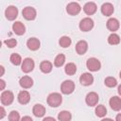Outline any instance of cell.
<instances>
[{"label":"cell","mask_w":121,"mask_h":121,"mask_svg":"<svg viewBox=\"0 0 121 121\" xmlns=\"http://www.w3.org/2000/svg\"><path fill=\"white\" fill-rule=\"evenodd\" d=\"M80 10H81V7L78 2H70L66 6V11L70 15H73V16L77 15L80 12Z\"/></svg>","instance_id":"cell-7"},{"label":"cell","mask_w":121,"mask_h":121,"mask_svg":"<svg viewBox=\"0 0 121 121\" xmlns=\"http://www.w3.org/2000/svg\"><path fill=\"white\" fill-rule=\"evenodd\" d=\"M104 83H105V85H106L107 87H109V88H113V87H115V86L117 85V80H116L113 77H108V78H105Z\"/></svg>","instance_id":"cell-30"},{"label":"cell","mask_w":121,"mask_h":121,"mask_svg":"<svg viewBox=\"0 0 121 121\" xmlns=\"http://www.w3.org/2000/svg\"><path fill=\"white\" fill-rule=\"evenodd\" d=\"M52 68H53V64L49 60H43L40 63V70L44 74L50 73L52 71Z\"/></svg>","instance_id":"cell-22"},{"label":"cell","mask_w":121,"mask_h":121,"mask_svg":"<svg viewBox=\"0 0 121 121\" xmlns=\"http://www.w3.org/2000/svg\"><path fill=\"white\" fill-rule=\"evenodd\" d=\"M64 72L68 76H73L77 72V65L74 62H68L64 67Z\"/></svg>","instance_id":"cell-23"},{"label":"cell","mask_w":121,"mask_h":121,"mask_svg":"<svg viewBox=\"0 0 121 121\" xmlns=\"http://www.w3.org/2000/svg\"><path fill=\"white\" fill-rule=\"evenodd\" d=\"M0 111H1L0 119H3V118L6 116V111H5V109H4V107H3V106H1V107H0Z\"/></svg>","instance_id":"cell-33"},{"label":"cell","mask_w":121,"mask_h":121,"mask_svg":"<svg viewBox=\"0 0 121 121\" xmlns=\"http://www.w3.org/2000/svg\"><path fill=\"white\" fill-rule=\"evenodd\" d=\"M20 114L17 111H11L9 113V121H20Z\"/></svg>","instance_id":"cell-31"},{"label":"cell","mask_w":121,"mask_h":121,"mask_svg":"<svg viewBox=\"0 0 121 121\" xmlns=\"http://www.w3.org/2000/svg\"><path fill=\"white\" fill-rule=\"evenodd\" d=\"M19 84L22 88L24 89H28L30 87H32L33 85V79L29 77V76H24L20 78L19 80Z\"/></svg>","instance_id":"cell-20"},{"label":"cell","mask_w":121,"mask_h":121,"mask_svg":"<svg viewBox=\"0 0 121 121\" xmlns=\"http://www.w3.org/2000/svg\"><path fill=\"white\" fill-rule=\"evenodd\" d=\"M9 60H10V62H11L13 65H16V66L22 64V62H23L21 56H20L19 54H17V53L11 54L10 57H9Z\"/></svg>","instance_id":"cell-28"},{"label":"cell","mask_w":121,"mask_h":121,"mask_svg":"<svg viewBox=\"0 0 121 121\" xmlns=\"http://www.w3.org/2000/svg\"><path fill=\"white\" fill-rule=\"evenodd\" d=\"M95 115L98 116V117H104L107 113V109L104 105L100 104V105H97L95 107Z\"/></svg>","instance_id":"cell-26"},{"label":"cell","mask_w":121,"mask_h":121,"mask_svg":"<svg viewBox=\"0 0 121 121\" xmlns=\"http://www.w3.org/2000/svg\"><path fill=\"white\" fill-rule=\"evenodd\" d=\"M58 119L60 121H71L72 114L68 111H61L58 114Z\"/></svg>","instance_id":"cell-25"},{"label":"cell","mask_w":121,"mask_h":121,"mask_svg":"<svg viewBox=\"0 0 121 121\" xmlns=\"http://www.w3.org/2000/svg\"><path fill=\"white\" fill-rule=\"evenodd\" d=\"M98 99H99V96L95 92H90L87 94V95L85 97V102L88 106L94 107V106L97 105Z\"/></svg>","instance_id":"cell-10"},{"label":"cell","mask_w":121,"mask_h":121,"mask_svg":"<svg viewBox=\"0 0 121 121\" xmlns=\"http://www.w3.org/2000/svg\"><path fill=\"white\" fill-rule=\"evenodd\" d=\"M97 9V6L95 2H87L84 6H83V10L87 15H93L96 12Z\"/></svg>","instance_id":"cell-15"},{"label":"cell","mask_w":121,"mask_h":121,"mask_svg":"<svg viewBox=\"0 0 121 121\" xmlns=\"http://www.w3.org/2000/svg\"><path fill=\"white\" fill-rule=\"evenodd\" d=\"M43 121H56V120H55V118H53L51 116H46L43 119Z\"/></svg>","instance_id":"cell-36"},{"label":"cell","mask_w":121,"mask_h":121,"mask_svg":"<svg viewBox=\"0 0 121 121\" xmlns=\"http://www.w3.org/2000/svg\"><path fill=\"white\" fill-rule=\"evenodd\" d=\"M117 92H118L119 95H121V84L118 86V88H117Z\"/></svg>","instance_id":"cell-39"},{"label":"cell","mask_w":121,"mask_h":121,"mask_svg":"<svg viewBox=\"0 0 121 121\" xmlns=\"http://www.w3.org/2000/svg\"><path fill=\"white\" fill-rule=\"evenodd\" d=\"M71 43H72V40L69 36H61L59 40V44L63 48L69 47L71 45Z\"/></svg>","instance_id":"cell-24"},{"label":"cell","mask_w":121,"mask_h":121,"mask_svg":"<svg viewBox=\"0 0 121 121\" xmlns=\"http://www.w3.org/2000/svg\"><path fill=\"white\" fill-rule=\"evenodd\" d=\"M101 121H113V120L111 118H103V119H101Z\"/></svg>","instance_id":"cell-40"},{"label":"cell","mask_w":121,"mask_h":121,"mask_svg":"<svg viewBox=\"0 0 121 121\" xmlns=\"http://www.w3.org/2000/svg\"><path fill=\"white\" fill-rule=\"evenodd\" d=\"M119 78H121V71H120V73H119Z\"/></svg>","instance_id":"cell-41"},{"label":"cell","mask_w":121,"mask_h":121,"mask_svg":"<svg viewBox=\"0 0 121 121\" xmlns=\"http://www.w3.org/2000/svg\"><path fill=\"white\" fill-rule=\"evenodd\" d=\"M86 67L91 72H96L100 69L101 63L96 58H89L86 61Z\"/></svg>","instance_id":"cell-5"},{"label":"cell","mask_w":121,"mask_h":121,"mask_svg":"<svg viewBox=\"0 0 121 121\" xmlns=\"http://www.w3.org/2000/svg\"><path fill=\"white\" fill-rule=\"evenodd\" d=\"M4 43L9 48H13V47H15L17 45V41L15 39H8V40H5Z\"/></svg>","instance_id":"cell-32"},{"label":"cell","mask_w":121,"mask_h":121,"mask_svg":"<svg viewBox=\"0 0 121 121\" xmlns=\"http://www.w3.org/2000/svg\"><path fill=\"white\" fill-rule=\"evenodd\" d=\"M17 99H18V102L20 104L26 105L30 100V95L27 91H21L17 95Z\"/></svg>","instance_id":"cell-19"},{"label":"cell","mask_w":121,"mask_h":121,"mask_svg":"<svg viewBox=\"0 0 121 121\" xmlns=\"http://www.w3.org/2000/svg\"><path fill=\"white\" fill-rule=\"evenodd\" d=\"M0 100H1V103L2 105H5V106H9L10 105L13 100H14V95L11 91H3L1 93V95H0Z\"/></svg>","instance_id":"cell-2"},{"label":"cell","mask_w":121,"mask_h":121,"mask_svg":"<svg viewBox=\"0 0 121 121\" xmlns=\"http://www.w3.org/2000/svg\"><path fill=\"white\" fill-rule=\"evenodd\" d=\"M114 11V8H113V5L110 2H106V3H103L102 6H101V13L104 15V16H111Z\"/></svg>","instance_id":"cell-13"},{"label":"cell","mask_w":121,"mask_h":121,"mask_svg":"<svg viewBox=\"0 0 121 121\" xmlns=\"http://www.w3.org/2000/svg\"><path fill=\"white\" fill-rule=\"evenodd\" d=\"M5 16L9 21L15 20L18 16V9L15 6H12V5L9 6L5 10Z\"/></svg>","instance_id":"cell-8"},{"label":"cell","mask_w":121,"mask_h":121,"mask_svg":"<svg viewBox=\"0 0 121 121\" xmlns=\"http://www.w3.org/2000/svg\"><path fill=\"white\" fill-rule=\"evenodd\" d=\"M65 62V56L63 54H59L56 56L55 60H54V65L56 67H60L64 64Z\"/></svg>","instance_id":"cell-29"},{"label":"cell","mask_w":121,"mask_h":121,"mask_svg":"<svg viewBox=\"0 0 121 121\" xmlns=\"http://www.w3.org/2000/svg\"><path fill=\"white\" fill-rule=\"evenodd\" d=\"M115 121H121V113H118L115 117Z\"/></svg>","instance_id":"cell-37"},{"label":"cell","mask_w":121,"mask_h":121,"mask_svg":"<svg viewBox=\"0 0 121 121\" xmlns=\"http://www.w3.org/2000/svg\"><path fill=\"white\" fill-rule=\"evenodd\" d=\"M88 50V43L84 40H80L76 43V52L78 55H84Z\"/></svg>","instance_id":"cell-12"},{"label":"cell","mask_w":121,"mask_h":121,"mask_svg":"<svg viewBox=\"0 0 121 121\" xmlns=\"http://www.w3.org/2000/svg\"><path fill=\"white\" fill-rule=\"evenodd\" d=\"M0 69H1V74H0V76H3L4 75V72H5V69H4V67L1 65L0 66Z\"/></svg>","instance_id":"cell-38"},{"label":"cell","mask_w":121,"mask_h":121,"mask_svg":"<svg viewBox=\"0 0 121 121\" xmlns=\"http://www.w3.org/2000/svg\"><path fill=\"white\" fill-rule=\"evenodd\" d=\"M5 86H6V82L4 79H0V90L3 91L5 89Z\"/></svg>","instance_id":"cell-34"},{"label":"cell","mask_w":121,"mask_h":121,"mask_svg":"<svg viewBox=\"0 0 121 121\" xmlns=\"http://www.w3.org/2000/svg\"><path fill=\"white\" fill-rule=\"evenodd\" d=\"M46 102L50 107H59L62 102V96L59 93H51L46 98Z\"/></svg>","instance_id":"cell-1"},{"label":"cell","mask_w":121,"mask_h":121,"mask_svg":"<svg viewBox=\"0 0 121 121\" xmlns=\"http://www.w3.org/2000/svg\"><path fill=\"white\" fill-rule=\"evenodd\" d=\"M40 45H41V43L40 41L37 39V38H29L26 42V46L29 50H32V51H35V50H38L40 48Z\"/></svg>","instance_id":"cell-18"},{"label":"cell","mask_w":121,"mask_h":121,"mask_svg":"<svg viewBox=\"0 0 121 121\" xmlns=\"http://www.w3.org/2000/svg\"><path fill=\"white\" fill-rule=\"evenodd\" d=\"M79 82L83 86H90L94 82V77L91 73H83L79 77Z\"/></svg>","instance_id":"cell-11"},{"label":"cell","mask_w":121,"mask_h":121,"mask_svg":"<svg viewBox=\"0 0 121 121\" xmlns=\"http://www.w3.org/2000/svg\"><path fill=\"white\" fill-rule=\"evenodd\" d=\"M20 121H33V120H32V118H31L30 116L26 115V116H23V117L21 118V120H20Z\"/></svg>","instance_id":"cell-35"},{"label":"cell","mask_w":121,"mask_h":121,"mask_svg":"<svg viewBox=\"0 0 121 121\" xmlns=\"http://www.w3.org/2000/svg\"><path fill=\"white\" fill-rule=\"evenodd\" d=\"M109 104H110L112 110H113V111L118 112L121 110V98L119 96H116V95L112 96L110 98Z\"/></svg>","instance_id":"cell-16"},{"label":"cell","mask_w":121,"mask_h":121,"mask_svg":"<svg viewBox=\"0 0 121 121\" xmlns=\"http://www.w3.org/2000/svg\"><path fill=\"white\" fill-rule=\"evenodd\" d=\"M119 26H120V24L116 18H110L107 21V28L110 31H112V33H114V31L118 30Z\"/></svg>","instance_id":"cell-17"},{"label":"cell","mask_w":121,"mask_h":121,"mask_svg":"<svg viewBox=\"0 0 121 121\" xmlns=\"http://www.w3.org/2000/svg\"><path fill=\"white\" fill-rule=\"evenodd\" d=\"M22 14H23V17L26 20L32 21V20H34L36 18L37 11H36V9L33 7H26V8L23 9Z\"/></svg>","instance_id":"cell-6"},{"label":"cell","mask_w":121,"mask_h":121,"mask_svg":"<svg viewBox=\"0 0 121 121\" xmlns=\"http://www.w3.org/2000/svg\"><path fill=\"white\" fill-rule=\"evenodd\" d=\"M12 30H13V32H14L16 35L21 36V35L25 34V32H26V26H25V25H24L22 22L16 21V22H14L13 25H12Z\"/></svg>","instance_id":"cell-14"},{"label":"cell","mask_w":121,"mask_h":121,"mask_svg":"<svg viewBox=\"0 0 121 121\" xmlns=\"http://www.w3.org/2000/svg\"><path fill=\"white\" fill-rule=\"evenodd\" d=\"M75 90V83L71 79L64 80L60 85V92L64 95H70Z\"/></svg>","instance_id":"cell-3"},{"label":"cell","mask_w":121,"mask_h":121,"mask_svg":"<svg viewBox=\"0 0 121 121\" xmlns=\"http://www.w3.org/2000/svg\"><path fill=\"white\" fill-rule=\"evenodd\" d=\"M78 26H79V29L81 31H84V32L90 31L94 27V21L90 17H85V18L80 20Z\"/></svg>","instance_id":"cell-4"},{"label":"cell","mask_w":121,"mask_h":121,"mask_svg":"<svg viewBox=\"0 0 121 121\" xmlns=\"http://www.w3.org/2000/svg\"><path fill=\"white\" fill-rule=\"evenodd\" d=\"M45 112H46V110H45L44 106L42 104H35L33 106L32 112L36 117H43L45 114Z\"/></svg>","instance_id":"cell-21"},{"label":"cell","mask_w":121,"mask_h":121,"mask_svg":"<svg viewBox=\"0 0 121 121\" xmlns=\"http://www.w3.org/2000/svg\"><path fill=\"white\" fill-rule=\"evenodd\" d=\"M35 63L34 60L30 58H26L25 60H23V62L21 64V69L24 73H29L34 69Z\"/></svg>","instance_id":"cell-9"},{"label":"cell","mask_w":121,"mask_h":121,"mask_svg":"<svg viewBox=\"0 0 121 121\" xmlns=\"http://www.w3.org/2000/svg\"><path fill=\"white\" fill-rule=\"evenodd\" d=\"M108 43L112 45H116L120 43V37L116 33H112L108 37Z\"/></svg>","instance_id":"cell-27"}]
</instances>
